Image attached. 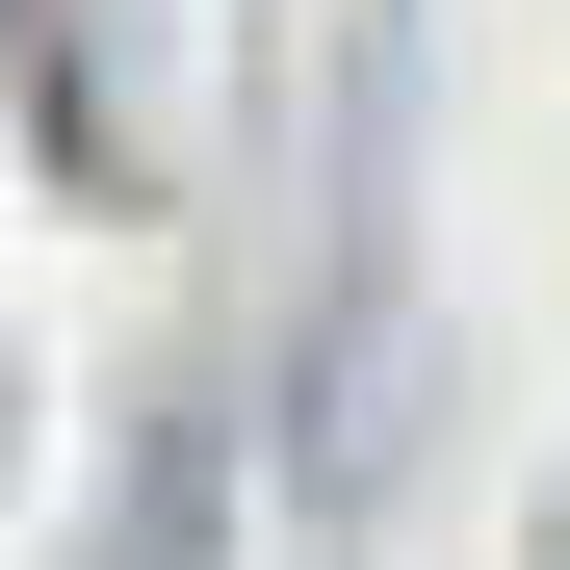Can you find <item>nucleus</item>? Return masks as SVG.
<instances>
[{
  "mask_svg": "<svg viewBox=\"0 0 570 570\" xmlns=\"http://www.w3.org/2000/svg\"><path fill=\"white\" fill-rule=\"evenodd\" d=\"M544 570H570V493H544Z\"/></svg>",
  "mask_w": 570,
  "mask_h": 570,
  "instance_id": "obj_1",
  "label": "nucleus"
}]
</instances>
